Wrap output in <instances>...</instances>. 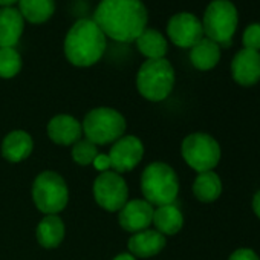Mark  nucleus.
I'll list each match as a JSON object with an SVG mask.
<instances>
[{
    "instance_id": "f257e3e1",
    "label": "nucleus",
    "mask_w": 260,
    "mask_h": 260,
    "mask_svg": "<svg viewBox=\"0 0 260 260\" xmlns=\"http://www.w3.org/2000/svg\"><path fill=\"white\" fill-rule=\"evenodd\" d=\"M93 22L106 37L130 43L144 32L147 10L141 0H101L95 10Z\"/></svg>"
},
{
    "instance_id": "f03ea898",
    "label": "nucleus",
    "mask_w": 260,
    "mask_h": 260,
    "mask_svg": "<svg viewBox=\"0 0 260 260\" xmlns=\"http://www.w3.org/2000/svg\"><path fill=\"white\" fill-rule=\"evenodd\" d=\"M104 51L106 36L93 20L81 19L69 29L64 40V54L74 66H92L103 57Z\"/></svg>"
},
{
    "instance_id": "7ed1b4c3",
    "label": "nucleus",
    "mask_w": 260,
    "mask_h": 260,
    "mask_svg": "<svg viewBox=\"0 0 260 260\" xmlns=\"http://www.w3.org/2000/svg\"><path fill=\"white\" fill-rule=\"evenodd\" d=\"M141 191L146 201L152 205L162 207L173 204L179 193L176 172L161 161L149 164L141 175Z\"/></svg>"
},
{
    "instance_id": "20e7f679",
    "label": "nucleus",
    "mask_w": 260,
    "mask_h": 260,
    "mask_svg": "<svg viewBox=\"0 0 260 260\" xmlns=\"http://www.w3.org/2000/svg\"><path fill=\"white\" fill-rule=\"evenodd\" d=\"M81 127L87 141L95 146H106L124 137L125 118L115 109L96 107L84 116Z\"/></svg>"
},
{
    "instance_id": "39448f33",
    "label": "nucleus",
    "mask_w": 260,
    "mask_h": 260,
    "mask_svg": "<svg viewBox=\"0 0 260 260\" xmlns=\"http://www.w3.org/2000/svg\"><path fill=\"white\" fill-rule=\"evenodd\" d=\"M137 86L140 93L153 103L166 100L175 86V69L166 58L147 60L138 71Z\"/></svg>"
},
{
    "instance_id": "423d86ee",
    "label": "nucleus",
    "mask_w": 260,
    "mask_h": 260,
    "mask_svg": "<svg viewBox=\"0 0 260 260\" xmlns=\"http://www.w3.org/2000/svg\"><path fill=\"white\" fill-rule=\"evenodd\" d=\"M237 10L230 0H213L204 14V34L217 45H231L237 29Z\"/></svg>"
},
{
    "instance_id": "0eeeda50",
    "label": "nucleus",
    "mask_w": 260,
    "mask_h": 260,
    "mask_svg": "<svg viewBox=\"0 0 260 260\" xmlns=\"http://www.w3.org/2000/svg\"><path fill=\"white\" fill-rule=\"evenodd\" d=\"M32 199L36 207L46 216L57 214L68 205V185L58 173L43 172L32 184Z\"/></svg>"
},
{
    "instance_id": "6e6552de",
    "label": "nucleus",
    "mask_w": 260,
    "mask_h": 260,
    "mask_svg": "<svg viewBox=\"0 0 260 260\" xmlns=\"http://www.w3.org/2000/svg\"><path fill=\"white\" fill-rule=\"evenodd\" d=\"M181 153L187 166L198 173L211 172L220 161V146L208 134L196 132L182 141Z\"/></svg>"
},
{
    "instance_id": "1a4fd4ad",
    "label": "nucleus",
    "mask_w": 260,
    "mask_h": 260,
    "mask_svg": "<svg viewBox=\"0 0 260 260\" xmlns=\"http://www.w3.org/2000/svg\"><path fill=\"white\" fill-rule=\"evenodd\" d=\"M93 198L106 211H119L128 198V188L124 178L116 172H103L93 182Z\"/></svg>"
},
{
    "instance_id": "9d476101",
    "label": "nucleus",
    "mask_w": 260,
    "mask_h": 260,
    "mask_svg": "<svg viewBox=\"0 0 260 260\" xmlns=\"http://www.w3.org/2000/svg\"><path fill=\"white\" fill-rule=\"evenodd\" d=\"M107 156L110 159V167L116 173L132 172L144 156V146L141 140L134 135L121 137L113 143Z\"/></svg>"
},
{
    "instance_id": "9b49d317",
    "label": "nucleus",
    "mask_w": 260,
    "mask_h": 260,
    "mask_svg": "<svg viewBox=\"0 0 260 260\" xmlns=\"http://www.w3.org/2000/svg\"><path fill=\"white\" fill-rule=\"evenodd\" d=\"M167 34L176 46L193 48L201 39H204L202 22L190 13H179L170 19Z\"/></svg>"
},
{
    "instance_id": "f8f14e48",
    "label": "nucleus",
    "mask_w": 260,
    "mask_h": 260,
    "mask_svg": "<svg viewBox=\"0 0 260 260\" xmlns=\"http://www.w3.org/2000/svg\"><path fill=\"white\" fill-rule=\"evenodd\" d=\"M153 205L149 204L146 199H134L128 201L121 210H119V225L128 233H140L144 230H149L152 220H153Z\"/></svg>"
},
{
    "instance_id": "ddd939ff",
    "label": "nucleus",
    "mask_w": 260,
    "mask_h": 260,
    "mask_svg": "<svg viewBox=\"0 0 260 260\" xmlns=\"http://www.w3.org/2000/svg\"><path fill=\"white\" fill-rule=\"evenodd\" d=\"M231 75L243 87L257 84L260 81V52L245 48L239 51L231 61Z\"/></svg>"
},
{
    "instance_id": "4468645a",
    "label": "nucleus",
    "mask_w": 260,
    "mask_h": 260,
    "mask_svg": "<svg viewBox=\"0 0 260 260\" xmlns=\"http://www.w3.org/2000/svg\"><path fill=\"white\" fill-rule=\"evenodd\" d=\"M81 134V124L71 115H57L48 122V137L58 146H74Z\"/></svg>"
},
{
    "instance_id": "2eb2a0df",
    "label": "nucleus",
    "mask_w": 260,
    "mask_h": 260,
    "mask_svg": "<svg viewBox=\"0 0 260 260\" xmlns=\"http://www.w3.org/2000/svg\"><path fill=\"white\" fill-rule=\"evenodd\" d=\"M128 251L134 257L149 258L159 254L166 246V236L156 230H144L135 233L127 242Z\"/></svg>"
},
{
    "instance_id": "dca6fc26",
    "label": "nucleus",
    "mask_w": 260,
    "mask_h": 260,
    "mask_svg": "<svg viewBox=\"0 0 260 260\" xmlns=\"http://www.w3.org/2000/svg\"><path fill=\"white\" fill-rule=\"evenodd\" d=\"M25 20L16 8H0V48H14L23 32Z\"/></svg>"
},
{
    "instance_id": "f3484780",
    "label": "nucleus",
    "mask_w": 260,
    "mask_h": 260,
    "mask_svg": "<svg viewBox=\"0 0 260 260\" xmlns=\"http://www.w3.org/2000/svg\"><path fill=\"white\" fill-rule=\"evenodd\" d=\"M34 149V143L29 134L23 130H14L8 134L2 143V156L10 162H22L25 161Z\"/></svg>"
},
{
    "instance_id": "a211bd4d",
    "label": "nucleus",
    "mask_w": 260,
    "mask_h": 260,
    "mask_svg": "<svg viewBox=\"0 0 260 260\" xmlns=\"http://www.w3.org/2000/svg\"><path fill=\"white\" fill-rule=\"evenodd\" d=\"M152 223L162 236H175L181 231L184 225V216L176 205H162L153 211Z\"/></svg>"
},
{
    "instance_id": "6ab92c4d",
    "label": "nucleus",
    "mask_w": 260,
    "mask_h": 260,
    "mask_svg": "<svg viewBox=\"0 0 260 260\" xmlns=\"http://www.w3.org/2000/svg\"><path fill=\"white\" fill-rule=\"evenodd\" d=\"M220 60V48L213 40L204 37L190 51V61L199 71H211Z\"/></svg>"
},
{
    "instance_id": "aec40b11",
    "label": "nucleus",
    "mask_w": 260,
    "mask_h": 260,
    "mask_svg": "<svg viewBox=\"0 0 260 260\" xmlns=\"http://www.w3.org/2000/svg\"><path fill=\"white\" fill-rule=\"evenodd\" d=\"M64 239V223L57 214H48L42 219L37 226V240L39 243L46 248L52 249L60 246Z\"/></svg>"
},
{
    "instance_id": "412c9836",
    "label": "nucleus",
    "mask_w": 260,
    "mask_h": 260,
    "mask_svg": "<svg viewBox=\"0 0 260 260\" xmlns=\"http://www.w3.org/2000/svg\"><path fill=\"white\" fill-rule=\"evenodd\" d=\"M193 194L198 201L204 204L217 201L222 194V181L219 175L213 170L199 173L193 182Z\"/></svg>"
},
{
    "instance_id": "4be33fe9",
    "label": "nucleus",
    "mask_w": 260,
    "mask_h": 260,
    "mask_svg": "<svg viewBox=\"0 0 260 260\" xmlns=\"http://www.w3.org/2000/svg\"><path fill=\"white\" fill-rule=\"evenodd\" d=\"M137 46L147 60L164 58L167 54V40L156 29H144V32L137 39Z\"/></svg>"
},
{
    "instance_id": "5701e85b",
    "label": "nucleus",
    "mask_w": 260,
    "mask_h": 260,
    "mask_svg": "<svg viewBox=\"0 0 260 260\" xmlns=\"http://www.w3.org/2000/svg\"><path fill=\"white\" fill-rule=\"evenodd\" d=\"M19 13L31 23L46 22L55 10L54 0H19Z\"/></svg>"
},
{
    "instance_id": "b1692460",
    "label": "nucleus",
    "mask_w": 260,
    "mask_h": 260,
    "mask_svg": "<svg viewBox=\"0 0 260 260\" xmlns=\"http://www.w3.org/2000/svg\"><path fill=\"white\" fill-rule=\"evenodd\" d=\"M22 69V57L14 48H0V78H13Z\"/></svg>"
},
{
    "instance_id": "393cba45",
    "label": "nucleus",
    "mask_w": 260,
    "mask_h": 260,
    "mask_svg": "<svg viewBox=\"0 0 260 260\" xmlns=\"http://www.w3.org/2000/svg\"><path fill=\"white\" fill-rule=\"evenodd\" d=\"M98 156V149L87 140H80L72 147V159L80 166H89Z\"/></svg>"
},
{
    "instance_id": "a878e982",
    "label": "nucleus",
    "mask_w": 260,
    "mask_h": 260,
    "mask_svg": "<svg viewBox=\"0 0 260 260\" xmlns=\"http://www.w3.org/2000/svg\"><path fill=\"white\" fill-rule=\"evenodd\" d=\"M243 46L245 49H251V51H260V23H252L249 25L242 37Z\"/></svg>"
},
{
    "instance_id": "bb28decb",
    "label": "nucleus",
    "mask_w": 260,
    "mask_h": 260,
    "mask_svg": "<svg viewBox=\"0 0 260 260\" xmlns=\"http://www.w3.org/2000/svg\"><path fill=\"white\" fill-rule=\"evenodd\" d=\"M228 260H260V257L249 248H239L228 257Z\"/></svg>"
},
{
    "instance_id": "cd10ccee",
    "label": "nucleus",
    "mask_w": 260,
    "mask_h": 260,
    "mask_svg": "<svg viewBox=\"0 0 260 260\" xmlns=\"http://www.w3.org/2000/svg\"><path fill=\"white\" fill-rule=\"evenodd\" d=\"M92 164H93V167H95L96 170H100L101 173L112 169V167H110V159H109V156H107V155H103V153H98V156L95 158V161H93Z\"/></svg>"
},
{
    "instance_id": "c85d7f7f",
    "label": "nucleus",
    "mask_w": 260,
    "mask_h": 260,
    "mask_svg": "<svg viewBox=\"0 0 260 260\" xmlns=\"http://www.w3.org/2000/svg\"><path fill=\"white\" fill-rule=\"evenodd\" d=\"M252 210H254V213H255V216L260 219V190L254 194V198H252Z\"/></svg>"
},
{
    "instance_id": "c756f323",
    "label": "nucleus",
    "mask_w": 260,
    "mask_h": 260,
    "mask_svg": "<svg viewBox=\"0 0 260 260\" xmlns=\"http://www.w3.org/2000/svg\"><path fill=\"white\" fill-rule=\"evenodd\" d=\"M113 260H137L130 252H122V254H118Z\"/></svg>"
},
{
    "instance_id": "7c9ffc66",
    "label": "nucleus",
    "mask_w": 260,
    "mask_h": 260,
    "mask_svg": "<svg viewBox=\"0 0 260 260\" xmlns=\"http://www.w3.org/2000/svg\"><path fill=\"white\" fill-rule=\"evenodd\" d=\"M19 0H0V7H4V8H11L14 4H17Z\"/></svg>"
}]
</instances>
